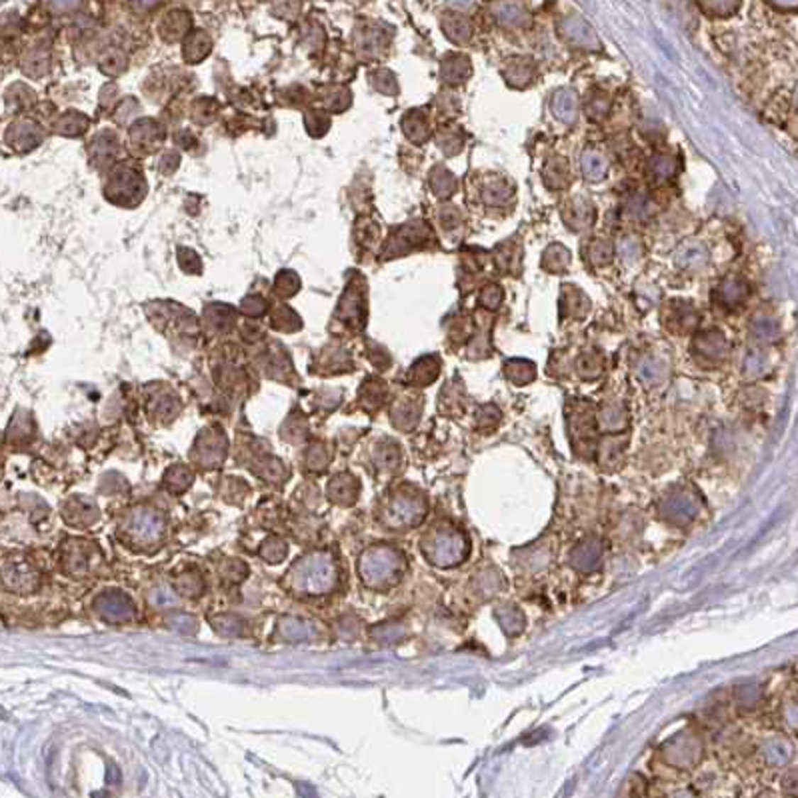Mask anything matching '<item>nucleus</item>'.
I'll return each instance as SVG.
<instances>
[{
	"label": "nucleus",
	"instance_id": "obj_1",
	"mask_svg": "<svg viewBox=\"0 0 798 798\" xmlns=\"http://www.w3.org/2000/svg\"><path fill=\"white\" fill-rule=\"evenodd\" d=\"M104 194L116 204L128 202V200L136 202L145 194V180L140 174L133 172L131 168H121L118 172H114L111 177Z\"/></svg>",
	"mask_w": 798,
	"mask_h": 798
},
{
	"label": "nucleus",
	"instance_id": "obj_2",
	"mask_svg": "<svg viewBox=\"0 0 798 798\" xmlns=\"http://www.w3.org/2000/svg\"><path fill=\"white\" fill-rule=\"evenodd\" d=\"M360 282L348 284V289H346L343 300H340L338 312H336L340 318L350 322V324L365 321V287Z\"/></svg>",
	"mask_w": 798,
	"mask_h": 798
},
{
	"label": "nucleus",
	"instance_id": "obj_3",
	"mask_svg": "<svg viewBox=\"0 0 798 798\" xmlns=\"http://www.w3.org/2000/svg\"><path fill=\"white\" fill-rule=\"evenodd\" d=\"M426 236H428V231L422 226L421 222L419 224H406V226H402L400 231H397V233L390 236L387 250H390L392 255L406 253L414 244L424 243Z\"/></svg>",
	"mask_w": 798,
	"mask_h": 798
},
{
	"label": "nucleus",
	"instance_id": "obj_4",
	"mask_svg": "<svg viewBox=\"0 0 798 798\" xmlns=\"http://www.w3.org/2000/svg\"><path fill=\"white\" fill-rule=\"evenodd\" d=\"M190 24H192V21H190L189 12L177 9V11L167 12L162 16V21H160V34L167 40H178V38H182V36L189 34Z\"/></svg>",
	"mask_w": 798,
	"mask_h": 798
},
{
	"label": "nucleus",
	"instance_id": "obj_5",
	"mask_svg": "<svg viewBox=\"0 0 798 798\" xmlns=\"http://www.w3.org/2000/svg\"><path fill=\"white\" fill-rule=\"evenodd\" d=\"M131 136H133L136 150H150V148H156L158 143L165 138V133L155 121H140L133 126Z\"/></svg>",
	"mask_w": 798,
	"mask_h": 798
},
{
	"label": "nucleus",
	"instance_id": "obj_6",
	"mask_svg": "<svg viewBox=\"0 0 798 798\" xmlns=\"http://www.w3.org/2000/svg\"><path fill=\"white\" fill-rule=\"evenodd\" d=\"M553 112L558 121L572 124L578 116V99L570 89H563L553 96Z\"/></svg>",
	"mask_w": 798,
	"mask_h": 798
},
{
	"label": "nucleus",
	"instance_id": "obj_7",
	"mask_svg": "<svg viewBox=\"0 0 798 798\" xmlns=\"http://www.w3.org/2000/svg\"><path fill=\"white\" fill-rule=\"evenodd\" d=\"M709 260V250L700 243H685L675 255V262L680 268H700Z\"/></svg>",
	"mask_w": 798,
	"mask_h": 798
},
{
	"label": "nucleus",
	"instance_id": "obj_8",
	"mask_svg": "<svg viewBox=\"0 0 798 798\" xmlns=\"http://www.w3.org/2000/svg\"><path fill=\"white\" fill-rule=\"evenodd\" d=\"M212 48V43L211 38H209V34L202 33V31H192V33L187 34V38H184V48H182V52H184V58L189 60V62H200L204 56L211 52Z\"/></svg>",
	"mask_w": 798,
	"mask_h": 798
},
{
	"label": "nucleus",
	"instance_id": "obj_9",
	"mask_svg": "<svg viewBox=\"0 0 798 798\" xmlns=\"http://www.w3.org/2000/svg\"><path fill=\"white\" fill-rule=\"evenodd\" d=\"M606 170H609V162H606L604 156L599 155V153H592V150L584 153V156H582V174L587 177V180L599 182L606 177Z\"/></svg>",
	"mask_w": 798,
	"mask_h": 798
},
{
	"label": "nucleus",
	"instance_id": "obj_10",
	"mask_svg": "<svg viewBox=\"0 0 798 798\" xmlns=\"http://www.w3.org/2000/svg\"><path fill=\"white\" fill-rule=\"evenodd\" d=\"M404 133H406V136H411L412 140H419V143H422V140H426L428 138V133H431V128H428V121H426V116H424V112L422 111H414L411 112V114H406V118H404Z\"/></svg>",
	"mask_w": 798,
	"mask_h": 798
},
{
	"label": "nucleus",
	"instance_id": "obj_11",
	"mask_svg": "<svg viewBox=\"0 0 798 798\" xmlns=\"http://www.w3.org/2000/svg\"><path fill=\"white\" fill-rule=\"evenodd\" d=\"M746 294H748V287L744 284L743 280H736V278L726 280L721 287V300L724 304H728V306L743 304Z\"/></svg>",
	"mask_w": 798,
	"mask_h": 798
},
{
	"label": "nucleus",
	"instance_id": "obj_12",
	"mask_svg": "<svg viewBox=\"0 0 798 798\" xmlns=\"http://www.w3.org/2000/svg\"><path fill=\"white\" fill-rule=\"evenodd\" d=\"M470 68L462 56H450L446 62L443 65V78L446 82H462L468 77Z\"/></svg>",
	"mask_w": 798,
	"mask_h": 798
},
{
	"label": "nucleus",
	"instance_id": "obj_13",
	"mask_svg": "<svg viewBox=\"0 0 798 798\" xmlns=\"http://www.w3.org/2000/svg\"><path fill=\"white\" fill-rule=\"evenodd\" d=\"M532 72H534V68H532L528 62L514 60V62H510V67L506 68V78H509L510 84H514V87H524V84L532 78Z\"/></svg>",
	"mask_w": 798,
	"mask_h": 798
},
{
	"label": "nucleus",
	"instance_id": "obj_14",
	"mask_svg": "<svg viewBox=\"0 0 798 798\" xmlns=\"http://www.w3.org/2000/svg\"><path fill=\"white\" fill-rule=\"evenodd\" d=\"M431 184H433V190L438 196H448L455 190V177L444 168H436L433 177H431Z\"/></svg>",
	"mask_w": 798,
	"mask_h": 798
},
{
	"label": "nucleus",
	"instance_id": "obj_15",
	"mask_svg": "<svg viewBox=\"0 0 798 798\" xmlns=\"http://www.w3.org/2000/svg\"><path fill=\"white\" fill-rule=\"evenodd\" d=\"M87 116H82V114H78V112H68L67 116L60 121V126H58V131L62 134H67V136H72V134H80L87 131Z\"/></svg>",
	"mask_w": 798,
	"mask_h": 798
},
{
	"label": "nucleus",
	"instance_id": "obj_16",
	"mask_svg": "<svg viewBox=\"0 0 798 798\" xmlns=\"http://www.w3.org/2000/svg\"><path fill=\"white\" fill-rule=\"evenodd\" d=\"M543 262L548 270H565L568 265V253L563 246H550L544 255Z\"/></svg>",
	"mask_w": 798,
	"mask_h": 798
},
{
	"label": "nucleus",
	"instance_id": "obj_17",
	"mask_svg": "<svg viewBox=\"0 0 798 798\" xmlns=\"http://www.w3.org/2000/svg\"><path fill=\"white\" fill-rule=\"evenodd\" d=\"M272 326H277V328H284V331H292V328H297V326H300V318L297 316V312L290 311V309H287V306H280L275 314H272Z\"/></svg>",
	"mask_w": 798,
	"mask_h": 798
},
{
	"label": "nucleus",
	"instance_id": "obj_18",
	"mask_svg": "<svg viewBox=\"0 0 798 798\" xmlns=\"http://www.w3.org/2000/svg\"><path fill=\"white\" fill-rule=\"evenodd\" d=\"M300 289V280L299 277L294 275V272H290V270H284V272H280L277 278V292L280 294V297H292L297 290Z\"/></svg>",
	"mask_w": 798,
	"mask_h": 798
},
{
	"label": "nucleus",
	"instance_id": "obj_19",
	"mask_svg": "<svg viewBox=\"0 0 798 798\" xmlns=\"http://www.w3.org/2000/svg\"><path fill=\"white\" fill-rule=\"evenodd\" d=\"M650 170H653V174L658 180L672 177V172H675V160H672V156H654L653 160H650Z\"/></svg>",
	"mask_w": 798,
	"mask_h": 798
},
{
	"label": "nucleus",
	"instance_id": "obj_20",
	"mask_svg": "<svg viewBox=\"0 0 798 798\" xmlns=\"http://www.w3.org/2000/svg\"><path fill=\"white\" fill-rule=\"evenodd\" d=\"M510 187L509 184H500V182H492V184H488L487 189H484V200H487L488 204H500V202H506L510 196Z\"/></svg>",
	"mask_w": 798,
	"mask_h": 798
},
{
	"label": "nucleus",
	"instance_id": "obj_21",
	"mask_svg": "<svg viewBox=\"0 0 798 798\" xmlns=\"http://www.w3.org/2000/svg\"><path fill=\"white\" fill-rule=\"evenodd\" d=\"M124 65H126V60H124V55L122 52H118V50H109L106 52V56L102 58V62H100V68L104 70V72H109V74H118L122 68H124Z\"/></svg>",
	"mask_w": 798,
	"mask_h": 798
},
{
	"label": "nucleus",
	"instance_id": "obj_22",
	"mask_svg": "<svg viewBox=\"0 0 798 798\" xmlns=\"http://www.w3.org/2000/svg\"><path fill=\"white\" fill-rule=\"evenodd\" d=\"M214 114H216V102L214 100H199L196 104H194V121H199L200 124H209V122L214 118Z\"/></svg>",
	"mask_w": 798,
	"mask_h": 798
},
{
	"label": "nucleus",
	"instance_id": "obj_23",
	"mask_svg": "<svg viewBox=\"0 0 798 798\" xmlns=\"http://www.w3.org/2000/svg\"><path fill=\"white\" fill-rule=\"evenodd\" d=\"M372 84L377 87L380 92H388V94H392V92H397V80H394V77L388 72V70H380V72H375V77H372Z\"/></svg>",
	"mask_w": 798,
	"mask_h": 798
},
{
	"label": "nucleus",
	"instance_id": "obj_24",
	"mask_svg": "<svg viewBox=\"0 0 798 798\" xmlns=\"http://www.w3.org/2000/svg\"><path fill=\"white\" fill-rule=\"evenodd\" d=\"M178 260H180V265H182V268H184L187 272H192V275L200 272V258L194 255L190 248H180Z\"/></svg>",
	"mask_w": 798,
	"mask_h": 798
},
{
	"label": "nucleus",
	"instance_id": "obj_25",
	"mask_svg": "<svg viewBox=\"0 0 798 798\" xmlns=\"http://www.w3.org/2000/svg\"><path fill=\"white\" fill-rule=\"evenodd\" d=\"M500 299H502V290H500V287H497V284H488V287L482 289V299H480V302H482L487 309H497L500 304Z\"/></svg>",
	"mask_w": 798,
	"mask_h": 798
},
{
	"label": "nucleus",
	"instance_id": "obj_26",
	"mask_svg": "<svg viewBox=\"0 0 798 798\" xmlns=\"http://www.w3.org/2000/svg\"><path fill=\"white\" fill-rule=\"evenodd\" d=\"M326 104H328V109L333 106L334 111H343L344 106L350 102V96H348V92L344 89H336V90H331L328 94H326Z\"/></svg>",
	"mask_w": 798,
	"mask_h": 798
},
{
	"label": "nucleus",
	"instance_id": "obj_27",
	"mask_svg": "<svg viewBox=\"0 0 798 798\" xmlns=\"http://www.w3.org/2000/svg\"><path fill=\"white\" fill-rule=\"evenodd\" d=\"M243 311L250 316H260L266 311V302L260 297H248V299H244Z\"/></svg>",
	"mask_w": 798,
	"mask_h": 798
},
{
	"label": "nucleus",
	"instance_id": "obj_28",
	"mask_svg": "<svg viewBox=\"0 0 798 798\" xmlns=\"http://www.w3.org/2000/svg\"><path fill=\"white\" fill-rule=\"evenodd\" d=\"M646 212H648V200L644 199V196H634L628 202V214H631L632 218H644Z\"/></svg>",
	"mask_w": 798,
	"mask_h": 798
},
{
	"label": "nucleus",
	"instance_id": "obj_29",
	"mask_svg": "<svg viewBox=\"0 0 798 798\" xmlns=\"http://www.w3.org/2000/svg\"><path fill=\"white\" fill-rule=\"evenodd\" d=\"M590 255H592V262H597V260H599V256H602V258H600V262L604 265V262H609V260H610V246L606 243L599 240V243H594L592 246H590Z\"/></svg>",
	"mask_w": 798,
	"mask_h": 798
},
{
	"label": "nucleus",
	"instance_id": "obj_30",
	"mask_svg": "<svg viewBox=\"0 0 798 798\" xmlns=\"http://www.w3.org/2000/svg\"><path fill=\"white\" fill-rule=\"evenodd\" d=\"M621 253L624 258H636L641 255V244L636 243L634 238H624L621 244Z\"/></svg>",
	"mask_w": 798,
	"mask_h": 798
},
{
	"label": "nucleus",
	"instance_id": "obj_31",
	"mask_svg": "<svg viewBox=\"0 0 798 798\" xmlns=\"http://www.w3.org/2000/svg\"><path fill=\"white\" fill-rule=\"evenodd\" d=\"M754 326H756L758 334H770L776 331V322L770 321V318H758L754 322Z\"/></svg>",
	"mask_w": 798,
	"mask_h": 798
},
{
	"label": "nucleus",
	"instance_id": "obj_32",
	"mask_svg": "<svg viewBox=\"0 0 798 798\" xmlns=\"http://www.w3.org/2000/svg\"><path fill=\"white\" fill-rule=\"evenodd\" d=\"M606 106H609V100L594 99L590 100V109H588V112H590V116H602V114L606 112Z\"/></svg>",
	"mask_w": 798,
	"mask_h": 798
}]
</instances>
